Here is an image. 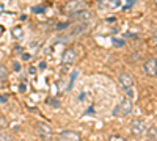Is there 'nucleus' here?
Instances as JSON below:
<instances>
[{"label":"nucleus","mask_w":157,"mask_h":141,"mask_svg":"<svg viewBox=\"0 0 157 141\" xmlns=\"http://www.w3.org/2000/svg\"><path fill=\"white\" fill-rule=\"evenodd\" d=\"M88 8V3L85 0H69V2L66 3V5L61 8L64 14H68V16H71V14H75L79 13V11H83Z\"/></svg>","instance_id":"f257e3e1"},{"label":"nucleus","mask_w":157,"mask_h":141,"mask_svg":"<svg viewBox=\"0 0 157 141\" xmlns=\"http://www.w3.org/2000/svg\"><path fill=\"white\" fill-rule=\"evenodd\" d=\"M131 111H132V100L129 97H122L120 104L113 108L115 116H127Z\"/></svg>","instance_id":"f03ea898"},{"label":"nucleus","mask_w":157,"mask_h":141,"mask_svg":"<svg viewBox=\"0 0 157 141\" xmlns=\"http://www.w3.org/2000/svg\"><path fill=\"white\" fill-rule=\"evenodd\" d=\"M57 141H82V136H80L79 132L64 130V132H60L58 135H57Z\"/></svg>","instance_id":"7ed1b4c3"},{"label":"nucleus","mask_w":157,"mask_h":141,"mask_svg":"<svg viewBox=\"0 0 157 141\" xmlns=\"http://www.w3.org/2000/svg\"><path fill=\"white\" fill-rule=\"evenodd\" d=\"M36 129H38V133H39V136H41L44 141H52L53 132H52L50 125H47L46 122H38Z\"/></svg>","instance_id":"20e7f679"},{"label":"nucleus","mask_w":157,"mask_h":141,"mask_svg":"<svg viewBox=\"0 0 157 141\" xmlns=\"http://www.w3.org/2000/svg\"><path fill=\"white\" fill-rule=\"evenodd\" d=\"M143 132H145V122H143V119H133L132 124H131V133H132V136L140 138V136L143 135Z\"/></svg>","instance_id":"39448f33"},{"label":"nucleus","mask_w":157,"mask_h":141,"mask_svg":"<svg viewBox=\"0 0 157 141\" xmlns=\"http://www.w3.org/2000/svg\"><path fill=\"white\" fill-rule=\"evenodd\" d=\"M118 80H120V85H121L126 91L132 89V86H133V78H132V75L129 74V72H121L120 77H118Z\"/></svg>","instance_id":"423d86ee"},{"label":"nucleus","mask_w":157,"mask_h":141,"mask_svg":"<svg viewBox=\"0 0 157 141\" xmlns=\"http://www.w3.org/2000/svg\"><path fill=\"white\" fill-rule=\"evenodd\" d=\"M143 69H145V72H146L149 77H154V75H157V60L156 58L146 60L145 64H143Z\"/></svg>","instance_id":"0eeeda50"},{"label":"nucleus","mask_w":157,"mask_h":141,"mask_svg":"<svg viewBox=\"0 0 157 141\" xmlns=\"http://www.w3.org/2000/svg\"><path fill=\"white\" fill-rule=\"evenodd\" d=\"M91 17H93V13H91L90 10H83V11H79V13H75V14H71L72 21H79V22H88Z\"/></svg>","instance_id":"6e6552de"},{"label":"nucleus","mask_w":157,"mask_h":141,"mask_svg":"<svg viewBox=\"0 0 157 141\" xmlns=\"http://www.w3.org/2000/svg\"><path fill=\"white\" fill-rule=\"evenodd\" d=\"M75 58H77V53H75L74 49H66V50L63 52L61 61H63V64H72L75 61Z\"/></svg>","instance_id":"1a4fd4ad"},{"label":"nucleus","mask_w":157,"mask_h":141,"mask_svg":"<svg viewBox=\"0 0 157 141\" xmlns=\"http://www.w3.org/2000/svg\"><path fill=\"white\" fill-rule=\"evenodd\" d=\"M148 140L157 141V129L156 127H149L148 129Z\"/></svg>","instance_id":"9d476101"},{"label":"nucleus","mask_w":157,"mask_h":141,"mask_svg":"<svg viewBox=\"0 0 157 141\" xmlns=\"http://www.w3.org/2000/svg\"><path fill=\"white\" fill-rule=\"evenodd\" d=\"M11 35H13L14 39H21L22 38V27H14L13 32H11Z\"/></svg>","instance_id":"9b49d317"},{"label":"nucleus","mask_w":157,"mask_h":141,"mask_svg":"<svg viewBox=\"0 0 157 141\" xmlns=\"http://www.w3.org/2000/svg\"><path fill=\"white\" fill-rule=\"evenodd\" d=\"M77 75H79V72L77 71H75V72H72V74H71V80H69V85H68V91H71L72 89V85H74V82H75V78H77Z\"/></svg>","instance_id":"f8f14e48"},{"label":"nucleus","mask_w":157,"mask_h":141,"mask_svg":"<svg viewBox=\"0 0 157 141\" xmlns=\"http://www.w3.org/2000/svg\"><path fill=\"white\" fill-rule=\"evenodd\" d=\"M0 141H11V135L10 132H0Z\"/></svg>","instance_id":"ddd939ff"},{"label":"nucleus","mask_w":157,"mask_h":141,"mask_svg":"<svg viewBox=\"0 0 157 141\" xmlns=\"http://www.w3.org/2000/svg\"><path fill=\"white\" fill-rule=\"evenodd\" d=\"M112 43H113L115 47H124V45H126V41H122V39H116V38H113Z\"/></svg>","instance_id":"4468645a"},{"label":"nucleus","mask_w":157,"mask_h":141,"mask_svg":"<svg viewBox=\"0 0 157 141\" xmlns=\"http://www.w3.org/2000/svg\"><path fill=\"white\" fill-rule=\"evenodd\" d=\"M107 141H126V138H122L120 135H112V136H109Z\"/></svg>","instance_id":"2eb2a0df"},{"label":"nucleus","mask_w":157,"mask_h":141,"mask_svg":"<svg viewBox=\"0 0 157 141\" xmlns=\"http://www.w3.org/2000/svg\"><path fill=\"white\" fill-rule=\"evenodd\" d=\"M69 25H71L69 22H60V24L57 25V30H66Z\"/></svg>","instance_id":"dca6fc26"},{"label":"nucleus","mask_w":157,"mask_h":141,"mask_svg":"<svg viewBox=\"0 0 157 141\" xmlns=\"http://www.w3.org/2000/svg\"><path fill=\"white\" fill-rule=\"evenodd\" d=\"M44 10H46V6L44 5H39V6H33V13H44Z\"/></svg>","instance_id":"f3484780"},{"label":"nucleus","mask_w":157,"mask_h":141,"mask_svg":"<svg viewBox=\"0 0 157 141\" xmlns=\"http://www.w3.org/2000/svg\"><path fill=\"white\" fill-rule=\"evenodd\" d=\"M47 104L52 105V107H60V102L57 99H47Z\"/></svg>","instance_id":"a211bd4d"},{"label":"nucleus","mask_w":157,"mask_h":141,"mask_svg":"<svg viewBox=\"0 0 157 141\" xmlns=\"http://www.w3.org/2000/svg\"><path fill=\"white\" fill-rule=\"evenodd\" d=\"M8 102V94H0V104H6Z\"/></svg>","instance_id":"6ab92c4d"},{"label":"nucleus","mask_w":157,"mask_h":141,"mask_svg":"<svg viewBox=\"0 0 157 141\" xmlns=\"http://www.w3.org/2000/svg\"><path fill=\"white\" fill-rule=\"evenodd\" d=\"M19 91H21V93L27 91V85H25V83H21V85H19Z\"/></svg>","instance_id":"aec40b11"},{"label":"nucleus","mask_w":157,"mask_h":141,"mask_svg":"<svg viewBox=\"0 0 157 141\" xmlns=\"http://www.w3.org/2000/svg\"><path fill=\"white\" fill-rule=\"evenodd\" d=\"M115 21H116V17H112V16H110V17H107V22H115Z\"/></svg>","instance_id":"412c9836"},{"label":"nucleus","mask_w":157,"mask_h":141,"mask_svg":"<svg viewBox=\"0 0 157 141\" xmlns=\"http://www.w3.org/2000/svg\"><path fill=\"white\" fill-rule=\"evenodd\" d=\"M19 69H21V64H19V63H14V71H19Z\"/></svg>","instance_id":"4be33fe9"},{"label":"nucleus","mask_w":157,"mask_h":141,"mask_svg":"<svg viewBox=\"0 0 157 141\" xmlns=\"http://www.w3.org/2000/svg\"><path fill=\"white\" fill-rule=\"evenodd\" d=\"M28 72H30V74H35V72H36V67H30Z\"/></svg>","instance_id":"5701e85b"},{"label":"nucleus","mask_w":157,"mask_h":141,"mask_svg":"<svg viewBox=\"0 0 157 141\" xmlns=\"http://www.w3.org/2000/svg\"><path fill=\"white\" fill-rule=\"evenodd\" d=\"M22 58H24V60H30V55H28V53H24V55H22Z\"/></svg>","instance_id":"b1692460"},{"label":"nucleus","mask_w":157,"mask_h":141,"mask_svg":"<svg viewBox=\"0 0 157 141\" xmlns=\"http://www.w3.org/2000/svg\"><path fill=\"white\" fill-rule=\"evenodd\" d=\"M3 32H5V27L0 25V35H3Z\"/></svg>","instance_id":"393cba45"},{"label":"nucleus","mask_w":157,"mask_h":141,"mask_svg":"<svg viewBox=\"0 0 157 141\" xmlns=\"http://www.w3.org/2000/svg\"><path fill=\"white\" fill-rule=\"evenodd\" d=\"M154 3H156V6H157V0H154Z\"/></svg>","instance_id":"a878e982"}]
</instances>
